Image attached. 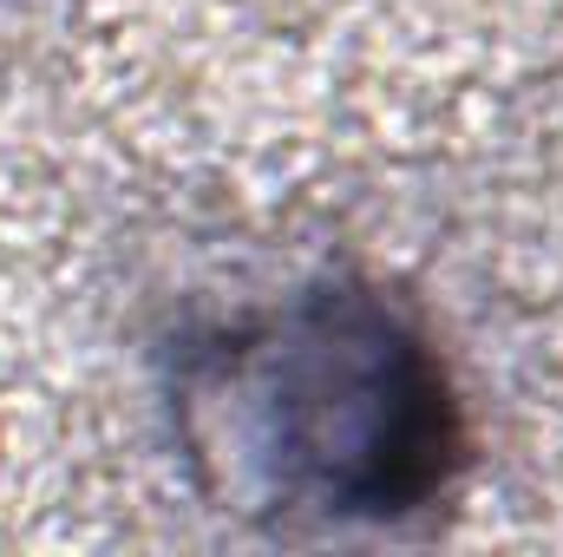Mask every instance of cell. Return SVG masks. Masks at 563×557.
I'll use <instances>...</instances> for the list:
<instances>
[{
    "mask_svg": "<svg viewBox=\"0 0 563 557\" xmlns=\"http://www.w3.org/2000/svg\"><path fill=\"white\" fill-rule=\"evenodd\" d=\"M177 446L217 512L341 532L432 505L465 433L420 328L387 295L321 288L184 354Z\"/></svg>",
    "mask_w": 563,
    "mask_h": 557,
    "instance_id": "1",
    "label": "cell"
}]
</instances>
